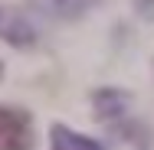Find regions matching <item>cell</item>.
Masks as SVG:
<instances>
[{
  "label": "cell",
  "instance_id": "1",
  "mask_svg": "<svg viewBox=\"0 0 154 150\" xmlns=\"http://www.w3.org/2000/svg\"><path fill=\"white\" fill-rule=\"evenodd\" d=\"M30 147H33L30 118L20 108L0 104V150H30Z\"/></svg>",
  "mask_w": 154,
  "mask_h": 150
},
{
  "label": "cell",
  "instance_id": "2",
  "mask_svg": "<svg viewBox=\"0 0 154 150\" xmlns=\"http://www.w3.org/2000/svg\"><path fill=\"white\" fill-rule=\"evenodd\" d=\"M53 150H102V147L95 140H89V137H82V134L56 124L53 127Z\"/></svg>",
  "mask_w": 154,
  "mask_h": 150
},
{
  "label": "cell",
  "instance_id": "3",
  "mask_svg": "<svg viewBox=\"0 0 154 150\" xmlns=\"http://www.w3.org/2000/svg\"><path fill=\"white\" fill-rule=\"evenodd\" d=\"M0 33H3L7 39H13V43H20V46L33 39V30L20 20V16H13V13H10V16H7V13H0Z\"/></svg>",
  "mask_w": 154,
  "mask_h": 150
},
{
  "label": "cell",
  "instance_id": "4",
  "mask_svg": "<svg viewBox=\"0 0 154 150\" xmlns=\"http://www.w3.org/2000/svg\"><path fill=\"white\" fill-rule=\"evenodd\" d=\"M98 0H49V7L59 13V16H66V20H75V16H82V13H89Z\"/></svg>",
  "mask_w": 154,
  "mask_h": 150
}]
</instances>
